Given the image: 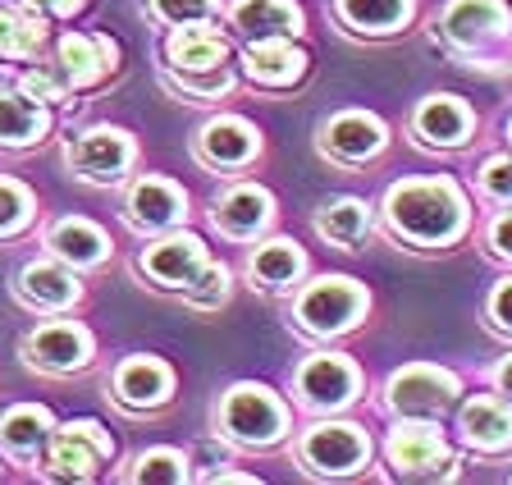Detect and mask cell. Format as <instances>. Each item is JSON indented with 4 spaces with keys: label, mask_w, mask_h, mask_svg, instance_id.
<instances>
[{
    "label": "cell",
    "mask_w": 512,
    "mask_h": 485,
    "mask_svg": "<svg viewBox=\"0 0 512 485\" xmlns=\"http://www.w3.org/2000/svg\"><path fill=\"white\" fill-rule=\"evenodd\" d=\"M229 19H234V28L247 37V42H266V37H293L302 28L298 5H288V0H234Z\"/></svg>",
    "instance_id": "e0dca14e"
},
{
    "label": "cell",
    "mask_w": 512,
    "mask_h": 485,
    "mask_svg": "<svg viewBox=\"0 0 512 485\" xmlns=\"http://www.w3.org/2000/svg\"><path fill=\"white\" fill-rule=\"evenodd\" d=\"M37 14H55V19H69V14L83 5V0H28Z\"/></svg>",
    "instance_id": "60d3db41"
},
{
    "label": "cell",
    "mask_w": 512,
    "mask_h": 485,
    "mask_svg": "<svg viewBox=\"0 0 512 485\" xmlns=\"http://www.w3.org/2000/svg\"><path fill=\"white\" fill-rule=\"evenodd\" d=\"M302 69H307V55L288 42V37H266V42L247 46V74H252L256 83L288 87L302 78Z\"/></svg>",
    "instance_id": "44dd1931"
},
{
    "label": "cell",
    "mask_w": 512,
    "mask_h": 485,
    "mask_svg": "<svg viewBox=\"0 0 512 485\" xmlns=\"http://www.w3.org/2000/svg\"><path fill=\"white\" fill-rule=\"evenodd\" d=\"M458 399V380L435 367H407L389 380V408L398 412H444Z\"/></svg>",
    "instance_id": "9c48e42d"
},
{
    "label": "cell",
    "mask_w": 512,
    "mask_h": 485,
    "mask_svg": "<svg viewBox=\"0 0 512 485\" xmlns=\"http://www.w3.org/2000/svg\"><path fill=\"white\" fill-rule=\"evenodd\" d=\"M352 389H357V371H352L348 357L320 353L298 367V394L311 408H343L352 399Z\"/></svg>",
    "instance_id": "30bf717a"
},
{
    "label": "cell",
    "mask_w": 512,
    "mask_h": 485,
    "mask_svg": "<svg viewBox=\"0 0 512 485\" xmlns=\"http://www.w3.org/2000/svg\"><path fill=\"white\" fill-rule=\"evenodd\" d=\"M220 431L238 444H275L284 435V403L261 385H234L220 403Z\"/></svg>",
    "instance_id": "277c9868"
},
{
    "label": "cell",
    "mask_w": 512,
    "mask_h": 485,
    "mask_svg": "<svg viewBox=\"0 0 512 485\" xmlns=\"http://www.w3.org/2000/svg\"><path fill=\"white\" fill-rule=\"evenodd\" d=\"M133 481H188V463H183V453H174V449H151V453H142L138 463H133Z\"/></svg>",
    "instance_id": "e575fe53"
},
{
    "label": "cell",
    "mask_w": 512,
    "mask_h": 485,
    "mask_svg": "<svg viewBox=\"0 0 512 485\" xmlns=\"http://www.w3.org/2000/svg\"><path fill=\"white\" fill-rule=\"evenodd\" d=\"M170 83L192 101H211V97H220V92H229L234 78H229L224 65H215V69H179V78L170 74Z\"/></svg>",
    "instance_id": "d6a6232c"
},
{
    "label": "cell",
    "mask_w": 512,
    "mask_h": 485,
    "mask_svg": "<svg viewBox=\"0 0 512 485\" xmlns=\"http://www.w3.org/2000/svg\"><path fill=\"white\" fill-rule=\"evenodd\" d=\"M215 229L229 238H252L256 229L270 220V193L266 188H229V193L215 202Z\"/></svg>",
    "instance_id": "7402d4cb"
},
{
    "label": "cell",
    "mask_w": 512,
    "mask_h": 485,
    "mask_svg": "<svg viewBox=\"0 0 512 485\" xmlns=\"http://www.w3.org/2000/svg\"><path fill=\"white\" fill-rule=\"evenodd\" d=\"M28 220H32V193L19 179H5V174H0V238L19 234Z\"/></svg>",
    "instance_id": "836d02e7"
},
{
    "label": "cell",
    "mask_w": 512,
    "mask_h": 485,
    "mask_svg": "<svg viewBox=\"0 0 512 485\" xmlns=\"http://www.w3.org/2000/svg\"><path fill=\"white\" fill-rule=\"evenodd\" d=\"M389 225L416 243H448L467 225V202L448 179H412V184L389 188Z\"/></svg>",
    "instance_id": "6da1fadb"
},
{
    "label": "cell",
    "mask_w": 512,
    "mask_h": 485,
    "mask_svg": "<svg viewBox=\"0 0 512 485\" xmlns=\"http://www.w3.org/2000/svg\"><path fill=\"white\" fill-rule=\"evenodd\" d=\"M183 298H188V307H197V312H215V307L229 298V270L206 261V266L197 270V280L183 289Z\"/></svg>",
    "instance_id": "1f68e13d"
},
{
    "label": "cell",
    "mask_w": 512,
    "mask_h": 485,
    "mask_svg": "<svg viewBox=\"0 0 512 485\" xmlns=\"http://www.w3.org/2000/svg\"><path fill=\"white\" fill-rule=\"evenodd\" d=\"M174 389V371L160 357H128L115 371V399L124 408H160Z\"/></svg>",
    "instance_id": "8fae6325"
},
{
    "label": "cell",
    "mask_w": 512,
    "mask_h": 485,
    "mask_svg": "<svg viewBox=\"0 0 512 485\" xmlns=\"http://www.w3.org/2000/svg\"><path fill=\"white\" fill-rule=\"evenodd\" d=\"M320 147L330 151L334 161H366V156H375L384 147V124L375 115H362V110L334 115L320 129Z\"/></svg>",
    "instance_id": "7c38bea8"
},
{
    "label": "cell",
    "mask_w": 512,
    "mask_h": 485,
    "mask_svg": "<svg viewBox=\"0 0 512 485\" xmlns=\"http://www.w3.org/2000/svg\"><path fill=\"white\" fill-rule=\"evenodd\" d=\"M115 42L110 37H83V33H69L60 37V74L64 83L74 87H92L115 69Z\"/></svg>",
    "instance_id": "4fadbf2b"
},
{
    "label": "cell",
    "mask_w": 512,
    "mask_h": 485,
    "mask_svg": "<svg viewBox=\"0 0 512 485\" xmlns=\"http://www.w3.org/2000/svg\"><path fill=\"white\" fill-rule=\"evenodd\" d=\"M490 316L503 325V330H512V280L494 289V298H490Z\"/></svg>",
    "instance_id": "f35d334b"
},
{
    "label": "cell",
    "mask_w": 512,
    "mask_h": 485,
    "mask_svg": "<svg viewBox=\"0 0 512 485\" xmlns=\"http://www.w3.org/2000/svg\"><path fill=\"white\" fill-rule=\"evenodd\" d=\"M51 133V115L23 92H0V147H32Z\"/></svg>",
    "instance_id": "603a6c76"
},
{
    "label": "cell",
    "mask_w": 512,
    "mask_h": 485,
    "mask_svg": "<svg viewBox=\"0 0 512 485\" xmlns=\"http://www.w3.org/2000/svg\"><path fill=\"white\" fill-rule=\"evenodd\" d=\"M165 55H170L174 69H215L229 60V46H224V37L202 19V23H179L170 33V42H165Z\"/></svg>",
    "instance_id": "d6986e66"
},
{
    "label": "cell",
    "mask_w": 512,
    "mask_h": 485,
    "mask_svg": "<svg viewBox=\"0 0 512 485\" xmlns=\"http://www.w3.org/2000/svg\"><path fill=\"white\" fill-rule=\"evenodd\" d=\"M467 129H471V115L453 97H430L426 106L416 110V133L426 142H435V147H458L467 138Z\"/></svg>",
    "instance_id": "4316f807"
},
{
    "label": "cell",
    "mask_w": 512,
    "mask_h": 485,
    "mask_svg": "<svg viewBox=\"0 0 512 485\" xmlns=\"http://www.w3.org/2000/svg\"><path fill=\"white\" fill-rule=\"evenodd\" d=\"M503 23H508V10L499 0H453L444 14V33L458 46H480L490 37H499Z\"/></svg>",
    "instance_id": "ffe728a7"
},
{
    "label": "cell",
    "mask_w": 512,
    "mask_h": 485,
    "mask_svg": "<svg viewBox=\"0 0 512 485\" xmlns=\"http://www.w3.org/2000/svg\"><path fill=\"white\" fill-rule=\"evenodd\" d=\"M302 266H307L302 248H293L288 238H270V243H261V248L252 252L247 275H252V284H261V289H284V284H293L302 275Z\"/></svg>",
    "instance_id": "484cf974"
},
{
    "label": "cell",
    "mask_w": 512,
    "mask_h": 485,
    "mask_svg": "<svg viewBox=\"0 0 512 485\" xmlns=\"http://www.w3.org/2000/svg\"><path fill=\"white\" fill-rule=\"evenodd\" d=\"M366 225H371V216H366V206L357 202V197L330 202L316 216V229L330 238V243H339V248H357V238L366 234Z\"/></svg>",
    "instance_id": "f546056e"
},
{
    "label": "cell",
    "mask_w": 512,
    "mask_h": 485,
    "mask_svg": "<svg viewBox=\"0 0 512 485\" xmlns=\"http://www.w3.org/2000/svg\"><path fill=\"white\" fill-rule=\"evenodd\" d=\"M508 138H512V124H508Z\"/></svg>",
    "instance_id": "7bdbcfd3"
},
{
    "label": "cell",
    "mask_w": 512,
    "mask_h": 485,
    "mask_svg": "<svg viewBox=\"0 0 512 485\" xmlns=\"http://www.w3.org/2000/svg\"><path fill=\"white\" fill-rule=\"evenodd\" d=\"M462 435L476 449H503L512 444V408L499 399H476L462 408Z\"/></svg>",
    "instance_id": "83f0119b"
},
{
    "label": "cell",
    "mask_w": 512,
    "mask_h": 485,
    "mask_svg": "<svg viewBox=\"0 0 512 485\" xmlns=\"http://www.w3.org/2000/svg\"><path fill=\"white\" fill-rule=\"evenodd\" d=\"M202 266H206V252L192 234H170L142 252V270H147L151 284H160V289H188Z\"/></svg>",
    "instance_id": "ba28073f"
},
{
    "label": "cell",
    "mask_w": 512,
    "mask_h": 485,
    "mask_svg": "<svg viewBox=\"0 0 512 485\" xmlns=\"http://www.w3.org/2000/svg\"><path fill=\"white\" fill-rule=\"evenodd\" d=\"M64 74L60 69H46V65H37V69H28V74L19 78V92L23 97H32L37 101V106H42V101H64Z\"/></svg>",
    "instance_id": "d590c367"
},
{
    "label": "cell",
    "mask_w": 512,
    "mask_h": 485,
    "mask_svg": "<svg viewBox=\"0 0 512 485\" xmlns=\"http://www.w3.org/2000/svg\"><path fill=\"white\" fill-rule=\"evenodd\" d=\"M490 243H494V252H499V257H512V211H508V216L494 220Z\"/></svg>",
    "instance_id": "ab89813d"
},
{
    "label": "cell",
    "mask_w": 512,
    "mask_h": 485,
    "mask_svg": "<svg viewBox=\"0 0 512 485\" xmlns=\"http://www.w3.org/2000/svg\"><path fill=\"white\" fill-rule=\"evenodd\" d=\"M371 440H366L357 426L348 421H334V426H311L307 440H302V463L316 476H348L366 463Z\"/></svg>",
    "instance_id": "5b68a950"
},
{
    "label": "cell",
    "mask_w": 512,
    "mask_h": 485,
    "mask_svg": "<svg viewBox=\"0 0 512 485\" xmlns=\"http://www.w3.org/2000/svg\"><path fill=\"white\" fill-rule=\"evenodd\" d=\"M151 14L165 23H202L215 14V0H151Z\"/></svg>",
    "instance_id": "8d00e7d4"
},
{
    "label": "cell",
    "mask_w": 512,
    "mask_h": 485,
    "mask_svg": "<svg viewBox=\"0 0 512 485\" xmlns=\"http://www.w3.org/2000/svg\"><path fill=\"white\" fill-rule=\"evenodd\" d=\"M197 151H202V161H211V165H247L256 151H261V138H256V129L247 119L220 115L202 129Z\"/></svg>",
    "instance_id": "9a60e30c"
},
{
    "label": "cell",
    "mask_w": 512,
    "mask_h": 485,
    "mask_svg": "<svg viewBox=\"0 0 512 485\" xmlns=\"http://www.w3.org/2000/svg\"><path fill=\"white\" fill-rule=\"evenodd\" d=\"M480 184H485V193L512 202V161H508V156H494V161L480 170Z\"/></svg>",
    "instance_id": "74e56055"
},
{
    "label": "cell",
    "mask_w": 512,
    "mask_h": 485,
    "mask_svg": "<svg viewBox=\"0 0 512 485\" xmlns=\"http://www.w3.org/2000/svg\"><path fill=\"white\" fill-rule=\"evenodd\" d=\"M110 453H115V440L96 421H69L46 435V476L51 481H92Z\"/></svg>",
    "instance_id": "7a4b0ae2"
},
{
    "label": "cell",
    "mask_w": 512,
    "mask_h": 485,
    "mask_svg": "<svg viewBox=\"0 0 512 485\" xmlns=\"http://www.w3.org/2000/svg\"><path fill=\"white\" fill-rule=\"evenodd\" d=\"M51 431H55L51 412L37 408V403H19V408H10L0 417V449L14 453V458H28V453L42 449Z\"/></svg>",
    "instance_id": "d4e9b609"
},
{
    "label": "cell",
    "mask_w": 512,
    "mask_h": 485,
    "mask_svg": "<svg viewBox=\"0 0 512 485\" xmlns=\"http://www.w3.org/2000/svg\"><path fill=\"white\" fill-rule=\"evenodd\" d=\"M23 357H28V367L64 376V371L87 367V357H92V335L74 321L37 325V330L23 339Z\"/></svg>",
    "instance_id": "8992f818"
},
{
    "label": "cell",
    "mask_w": 512,
    "mask_h": 485,
    "mask_svg": "<svg viewBox=\"0 0 512 485\" xmlns=\"http://www.w3.org/2000/svg\"><path fill=\"white\" fill-rule=\"evenodd\" d=\"M64 156H69V170L74 174H83L92 184H110V179H119V174L128 170V161H133V138L119 129H87L69 142Z\"/></svg>",
    "instance_id": "52a82bcc"
},
{
    "label": "cell",
    "mask_w": 512,
    "mask_h": 485,
    "mask_svg": "<svg viewBox=\"0 0 512 485\" xmlns=\"http://www.w3.org/2000/svg\"><path fill=\"white\" fill-rule=\"evenodd\" d=\"M188 216V197L165 179H142L128 193V220L138 229H170Z\"/></svg>",
    "instance_id": "2e32d148"
},
{
    "label": "cell",
    "mask_w": 512,
    "mask_h": 485,
    "mask_svg": "<svg viewBox=\"0 0 512 485\" xmlns=\"http://www.w3.org/2000/svg\"><path fill=\"white\" fill-rule=\"evenodd\" d=\"M19 298L28 302V307H51V312L74 307L78 302L74 270L55 266V261H28V266L19 270Z\"/></svg>",
    "instance_id": "ac0fdd59"
},
{
    "label": "cell",
    "mask_w": 512,
    "mask_h": 485,
    "mask_svg": "<svg viewBox=\"0 0 512 485\" xmlns=\"http://www.w3.org/2000/svg\"><path fill=\"white\" fill-rule=\"evenodd\" d=\"M362 312H366V289L343 280V275L307 284L302 298L293 302V321H298L302 330H311V335H339V330H348Z\"/></svg>",
    "instance_id": "3957f363"
},
{
    "label": "cell",
    "mask_w": 512,
    "mask_h": 485,
    "mask_svg": "<svg viewBox=\"0 0 512 485\" xmlns=\"http://www.w3.org/2000/svg\"><path fill=\"white\" fill-rule=\"evenodd\" d=\"M499 389H508V394H512V357L499 367Z\"/></svg>",
    "instance_id": "b9f144b4"
},
{
    "label": "cell",
    "mask_w": 512,
    "mask_h": 485,
    "mask_svg": "<svg viewBox=\"0 0 512 485\" xmlns=\"http://www.w3.org/2000/svg\"><path fill=\"white\" fill-rule=\"evenodd\" d=\"M46 42V23L37 10H10L0 5V60H28Z\"/></svg>",
    "instance_id": "f1b7e54d"
},
{
    "label": "cell",
    "mask_w": 512,
    "mask_h": 485,
    "mask_svg": "<svg viewBox=\"0 0 512 485\" xmlns=\"http://www.w3.org/2000/svg\"><path fill=\"white\" fill-rule=\"evenodd\" d=\"M412 0H339V14L362 33H389L407 19Z\"/></svg>",
    "instance_id": "4dcf8cb0"
},
{
    "label": "cell",
    "mask_w": 512,
    "mask_h": 485,
    "mask_svg": "<svg viewBox=\"0 0 512 485\" xmlns=\"http://www.w3.org/2000/svg\"><path fill=\"white\" fill-rule=\"evenodd\" d=\"M389 463L407 476H426V472H435L439 463H448V449L435 426L407 421V426H394V435H389Z\"/></svg>",
    "instance_id": "5bb4252c"
},
{
    "label": "cell",
    "mask_w": 512,
    "mask_h": 485,
    "mask_svg": "<svg viewBox=\"0 0 512 485\" xmlns=\"http://www.w3.org/2000/svg\"><path fill=\"white\" fill-rule=\"evenodd\" d=\"M46 243H51V252L60 261H69L74 270H83V266H101L106 261V252H110V243H106V234L92 225V220H60V225L46 234Z\"/></svg>",
    "instance_id": "cb8c5ba5"
}]
</instances>
